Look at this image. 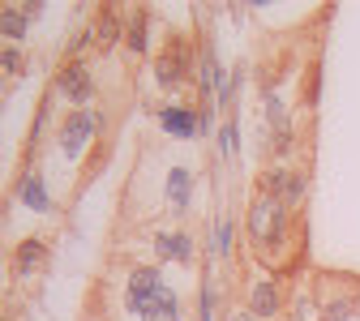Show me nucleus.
Listing matches in <instances>:
<instances>
[{"label":"nucleus","instance_id":"f257e3e1","mask_svg":"<svg viewBox=\"0 0 360 321\" xmlns=\"http://www.w3.org/2000/svg\"><path fill=\"white\" fill-rule=\"evenodd\" d=\"M167 296V287H163V279H159V270H150V266H138L129 274V308L133 313H146L150 304H159Z\"/></svg>","mask_w":360,"mask_h":321},{"label":"nucleus","instance_id":"f03ea898","mask_svg":"<svg viewBox=\"0 0 360 321\" xmlns=\"http://www.w3.org/2000/svg\"><path fill=\"white\" fill-rule=\"evenodd\" d=\"M95 129H99V116H95V112H77V116H69V120H65V133H60V150H65L69 159H77Z\"/></svg>","mask_w":360,"mask_h":321},{"label":"nucleus","instance_id":"7ed1b4c3","mask_svg":"<svg viewBox=\"0 0 360 321\" xmlns=\"http://www.w3.org/2000/svg\"><path fill=\"white\" fill-rule=\"evenodd\" d=\"M56 86H60V95H65V99H73V103H86V99H90V73H86V65H82V60L65 65V69H60V77H56Z\"/></svg>","mask_w":360,"mask_h":321},{"label":"nucleus","instance_id":"20e7f679","mask_svg":"<svg viewBox=\"0 0 360 321\" xmlns=\"http://www.w3.org/2000/svg\"><path fill=\"white\" fill-rule=\"evenodd\" d=\"M159 120H163V133H172V137H193L202 129V116L189 107H167V112H159Z\"/></svg>","mask_w":360,"mask_h":321},{"label":"nucleus","instance_id":"39448f33","mask_svg":"<svg viewBox=\"0 0 360 321\" xmlns=\"http://www.w3.org/2000/svg\"><path fill=\"white\" fill-rule=\"evenodd\" d=\"M155 249H159L163 257H172V261H189V257H193V240L180 236V232H159V236H155Z\"/></svg>","mask_w":360,"mask_h":321},{"label":"nucleus","instance_id":"423d86ee","mask_svg":"<svg viewBox=\"0 0 360 321\" xmlns=\"http://www.w3.org/2000/svg\"><path fill=\"white\" fill-rule=\"evenodd\" d=\"M18 197H22L30 210H39V214H48V210H52V197H48V189H43V180H39V176H26V180H22Z\"/></svg>","mask_w":360,"mask_h":321},{"label":"nucleus","instance_id":"0eeeda50","mask_svg":"<svg viewBox=\"0 0 360 321\" xmlns=\"http://www.w3.org/2000/svg\"><path fill=\"white\" fill-rule=\"evenodd\" d=\"M155 69H159V86L163 90H176L180 81H185V52H180V56H163Z\"/></svg>","mask_w":360,"mask_h":321},{"label":"nucleus","instance_id":"6e6552de","mask_svg":"<svg viewBox=\"0 0 360 321\" xmlns=\"http://www.w3.org/2000/svg\"><path fill=\"white\" fill-rule=\"evenodd\" d=\"M189 185H193V176L185 167H172V176H167V197H172V206H185L189 202Z\"/></svg>","mask_w":360,"mask_h":321},{"label":"nucleus","instance_id":"1a4fd4ad","mask_svg":"<svg viewBox=\"0 0 360 321\" xmlns=\"http://www.w3.org/2000/svg\"><path fill=\"white\" fill-rule=\"evenodd\" d=\"M275 308H279V296H275V287H270V283H262V287L253 291V300H249V313H253V317H270Z\"/></svg>","mask_w":360,"mask_h":321},{"label":"nucleus","instance_id":"9d476101","mask_svg":"<svg viewBox=\"0 0 360 321\" xmlns=\"http://www.w3.org/2000/svg\"><path fill=\"white\" fill-rule=\"evenodd\" d=\"M39 257H43V244H39V240H22V244H18V266H22V274H30V270L39 266Z\"/></svg>","mask_w":360,"mask_h":321},{"label":"nucleus","instance_id":"9b49d317","mask_svg":"<svg viewBox=\"0 0 360 321\" xmlns=\"http://www.w3.org/2000/svg\"><path fill=\"white\" fill-rule=\"evenodd\" d=\"M142 321H176V296L167 291L159 304H150V308L142 313Z\"/></svg>","mask_w":360,"mask_h":321},{"label":"nucleus","instance_id":"f8f14e48","mask_svg":"<svg viewBox=\"0 0 360 321\" xmlns=\"http://www.w3.org/2000/svg\"><path fill=\"white\" fill-rule=\"evenodd\" d=\"M116 39H120V18L108 9V13L99 18V43H116Z\"/></svg>","mask_w":360,"mask_h":321},{"label":"nucleus","instance_id":"ddd939ff","mask_svg":"<svg viewBox=\"0 0 360 321\" xmlns=\"http://www.w3.org/2000/svg\"><path fill=\"white\" fill-rule=\"evenodd\" d=\"M26 9H5V34L9 39H22V30H26V18H22Z\"/></svg>","mask_w":360,"mask_h":321},{"label":"nucleus","instance_id":"4468645a","mask_svg":"<svg viewBox=\"0 0 360 321\" xmlns=\"http://www.w3.org/2000/svg\"><path fill=\"white\" fill-rule=\"evenodd\" d=\"M129 48L142 52L146 48V18H133V30H129Z\"/></svg>","mask_w":360,"mask_h":321},{"label":"nucleus","instance_id":"2eb2a0df","mask_svg":"<svg viewBox=\"0 0 360 321\" xmlns=\"http://www.w3.org/2000/svg\"><path fill=\"white\" fill-rule=\"evenodd\" d=\"M214 244H219V253H223V257L232 253V227H228V223H223L219 232H214Z\"/></svg>","mask_w":360,"mask_h":321},{"label":"nucleus","instance_id":"dca6fc26","mask_svg":"<svg viewBox=\"0 0 360 321\" xmlns=\"http://www.w3.org/2000/svg\"><path fill=\"white\" fill-rule=\"evenodd\" d=\"M347 313H352V304H347V300H343V304H330V308H326V313H322V321H343V317H347Z\"/></svg>","mask_w":360,"mask_h":321},{"label":"nucleus","instance_id":"f3484780","mask_svg":"<svg viewBox=\"0 0 360 321\" xmlns=\"http://www.w3.org/2000/svg\"><path fill=\"white\" fill-rule=\"evenodd\" d=\"M86 48H90V30H82V34H73V43H69V52H73V56H82Z\"/></svg>","mask_w":360,"mask_h":321},{"label":"nucleus","instance_id":"a211bd4d","mask_svg":"<svg viewBox=\"0 0 360 321\" xmlns=\"http://www.w3.org/2000/svg\"><path fill=\"white\" fill-rule=\"evenodd\" d=\"M219 142H223V150H228V155H232V150H236V129L228 124V129H223V133H219Z\"/></svg>","mask_w":360,"mask_h":321},{"label":"nucleus","instance_id":"6ab92c4d","mask_svg":"<svg viewBox=\"0 0 360 321\" xmlns=\"http://www.w3.org/2000/svg\"><path fill=\"white\" fill-rule=\"evenodd\" d=\"M5 69H9V73H18V69H22V52H18V48H9V52H5Z\"/></svg>","mask_w":360,"mask_h":321}]
</instances>
